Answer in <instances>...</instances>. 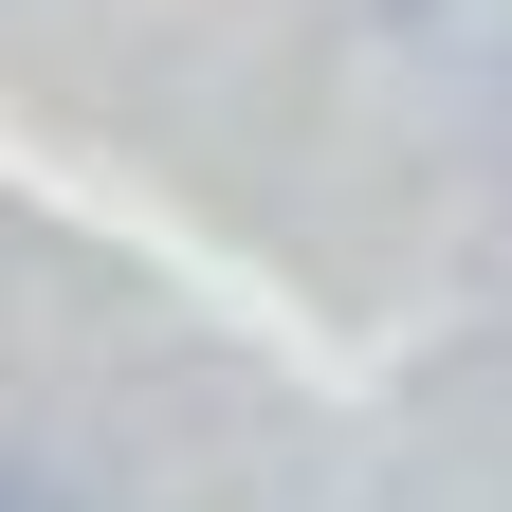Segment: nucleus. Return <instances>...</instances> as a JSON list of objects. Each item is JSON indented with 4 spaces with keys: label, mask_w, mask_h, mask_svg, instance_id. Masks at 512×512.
<instances>
[]
</instances>
